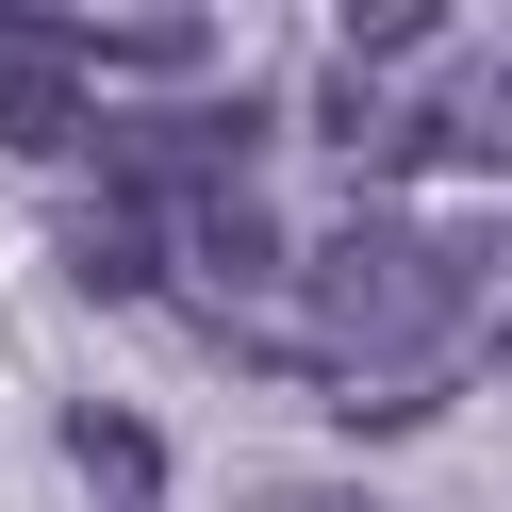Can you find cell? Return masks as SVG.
Instances as JSON below:
<instances>
[{"label": "cell", "instance_id": "cell-1", "mask_svg": "<svg viewBox=\"0 0 512 512\" xmlns=\"http://www.w3.org/2000/svg\"><path fill=\"white\" fill-rule=\"evenodd\" d=\"M331 347H446L479 314V248L463 232H413V215H347L331 248H298Z\"/></svg>", "mask_w": 512, "mask_h": 512}, {"label": "cell", "instance_id": "cell-2", "mask_svg": "<svg viewBox=\"0 0 512 512\" xmlns=\"http://www.w3.org/2000/svg\"><path fill=\"white\" fill-rule=\"evenodd\" d=\"M100 166H116V199H149V215L248 199V166H265V100H149V116H100Z\"/></svg>", "mask_w": 512, "mask_h": 512}, {"label": "cell", "instance_id": "cell-3", "mask_svg": "<svg viewBox=\"0 0 512 512\" xmlns=\"http://www.w3.org/2000/svg\"><path fill=\"white\" fill-rule=\"evenodd\" d=\"M166 265H182V215H149V199H116V215H67V281H83V298H149Z\"/></svg>", "mask_w": 512, "mask_h": 512}, {"label": "cell", "instance_id": "cell-4", "mask_svg": "<svg viewBox=\"0 0 512 512\" xmlns=\"http://www.w3.org/2000/svg\"><path fill=\"white\" fill-rule=\"evenodd\" d=\"M67 463L100 479L116 512H149V496H166V430H149V413H116V397H83V413H67Z\"/></svg>", "mask_w": 512, "mask_h": 512}, {"label": "cell", "instance_id": "cell-5", "mask_svg": "<svg viewBox=\"0 0 512 512\" xmlns=\"http://www.w3.org/2000/svg\"><path fill=\"white\" fill-rule=\"evenodd\" d=\"M182 265H199V281H281V265H298V248H281V215H265V182L182 215Z\"/></svg>", "mask_w": 512, "mask_h": 512}, {"label": "cell", "instance_id": "cell-6", "mask_svg": "<svg viewBox=\"0 0 512 512\" xmlns=\"http://www.w3.org/2000/svg\"><path fill=\"white\" fill-rule=\"evenodd\" d=\"M430 34H446L430 0H364V17H347V50H364V67H397V50H430Z\"/></svg>", "mask_w": 512, "mask_h": 512}]
</instances>
